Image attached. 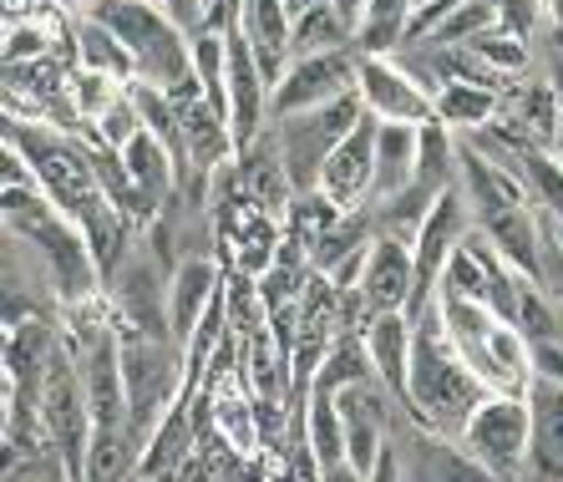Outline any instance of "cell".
<instances>
[{
    "mask_svg": "<svg viewBox=\"0 0 563 482\" xmlns=\"http://www.w3.org/2000/svg\"><path fill=\"white\" fill-rule=\"evenodd\" d=\"M487 386L457 351V340L446 336L442 310L417 315V340H411V386H407V417H417L421 431H437L446 442H457L467 431L472 412L487 402Z\"/></svg>",
    "mask_w": 563,
    "mask_h": 482,
    "instance_id": "cell-1",
    "label": "cell"
},
{
    "mask_svg": "<svg viewBox=\"0 0 563 482\" xmlns=\"http://www.w3.org/2000/svg\"><path fill=\"white\" fill-rule=\"evenodd\" d=\"M81 15L102 21L128 46L132 66H137V81L168 91L173 102L203 97L194 72V36L178 21H168L153 0H81Z\"/></svg>",
    "mask_w": 563,
    "mask_h": 482,
    "instance_id": "cell-2",
    "label": "cell"
},
{
    "mask_svg": "<svg viewBox=\"0 0 563 482\" xmlns=\"http://www.w3.org/2000/svg\"><path fill=\"white\" fill-rule=\"evenodd\" d=\"M457 447L493 482H528V452H533V412H528V392L523 396L493 392L477 412H472V421L457 437Z\"/></svg>",
    "mask_w": 563,
    "mask_h": 482,
    "instance_id": "cell-3",
    "label": "cell"
},
{
    "mask_svg": "<svg viewBox=\"0 0 563 482\" xmlns=\"http://www.w3.org/2000/svg\"><path fill=\"white\" fill-rule=\"evenodd\" d=\"M361 77V46H345V52H314V56H295L285 66V77L269 91V122H289L305 118V112H320V107L341 102L355 91Z\"/></svg>",
    "mask_w": 563,
    "mask_h": 482,
    "instance_id": "cell-4",
    "label": "cell"
},
{
    "mask_svg": "<svg viewBox=\"0 0 563 482\" xmlns=\"http://www.w3.org/2000/svg\"><path fill=\"white\" fill-rule=\"evenodd\" d=\"M355 91L376 122H407V128H427L437 122V97L411 77V66L401 56H366L361 52V77Z\"/></svg>",
    "mask_w": 563,
    "mask_h": 482,
    "instance_id": "cell-5",
    "label": "cell"
},
{
    "mask_svg": "<svg viewBox=\"0 0 563 482\" xmlns=\"http://www.w3.org/2000/svg\"><path fill=\"white\" fill-rule=\"evenodd\" d=\"M376 138H380V122L366 112V118L355 122L351 138L330 153L325 173H320V194L341 213L371 209V188H376Z\"/></svg>",
    "mask_w": 563,
    "mask_h": 482,
    "instance_id": "cell-6",
    "label": "cell"
},
{
    "mask_svg": "<svg viewBox=\"0 0 563 482\" xmlns=\"http://www.w3.org/2000/svg\"><path fill=\"white\" fill-rule=\"evenodd\" d=\"M355 295H361V305H366V326L376 320V315L411 310V295H417V249H411L407 239H396V234H376Z\"/></svg>",
    "mask_w": 563,
    "mask_h": 482,
    "instance_id": "cell-7",
    "label": "cell"
},
{
    "mask_svg": "<svg viewBox=\"0 0 563 482\" xmlns=\"http://www.w3.org/2000/svg\"><path fill=\"white\" fill-rule=\"evenodd\" d=\"M219 280H223V270L209 254H184V260L168 270V330L184 351H188V340H194V330L203 326L209 305L223 295Z\"/></svg>",
    "mask_w": 563,
    "mask_h": 482,
    "instance_id": "cell-8",
    "label": "cell"
},
{
    "mask_svg": "<svg viewBox=\"0 0 563 482\" xmlns=\"http://www.w3.org/2000/svg\"><path fill=\"white\" fill-rule=\"evenodd\" d=\"M239 188H244V194H250L254 204H260L269 219H279V223L289 219L295 204H300V188H295L285 157H279L275 132H264L260 143L239 153Z\"/></svg>",
    "mask_w": 563,
    "mask_h": 482,
    "instance_id": "cell-9",
    "label": "cell"
},
{
    "mask_svg": "<svg viewBox=\"0 0 563 482\" xmlns=\"http://www.w3.org/2000/svg\"><path fill=\"white\" fill-rule=\"evenodd\" d=\"M411 340H417V320L407 310L376 315L366 326V355L376 365V381L396 396L401 412H407V386H411Z\"/></svg>",
    "mask_w": 563,
    "mask_h": 482,
    "instance_id": "cell-10",
    "label": "cell"
},
{
    "mask_svg": "<svg viewBox=\"0 0 563 482\" xmlns=\"http://www.w3.org/2000/svg\"><path fill=\"white\" fill-rule=\"evenodd\" d=\"M528 412H533L528 482H563V386L533 381L528 386Z\"/></svg>",
    "mask_w": 563,
    "mask_h": 482,
    "instance_id": "cell-11",
    "label": "cell"
},
{
    "mask_svg": "<svg viewBox=\"0 0 563 482\" xmlns=\"http://www.w3.org/2000/svg\"><path fill=\"white\" fill-rule=\"evenodd\" d=\"M417 147H421V128L407 122H380L376 138V188H371V209H386L417 183Z\"/></svg>",
    "mask_w": 563,
    "mask_h": 482,
    "instance_id": "cell-12",
    "label": "cell"
},
{
    "mask_svg": "<svg viewBox=\"0 0 563 482\" xmlns=\"http://www.w3.org/2000/svg\"><path fill=\"white\" fill-rule=\"evenodd\" d=\"M503 97L498 87H483V81H446L442 91H437V122L452 132H483L498 122L503 112Z\"/></svg>",
    "mask_w": 563,
    "mask_h": 482,
    "instance_id": "cell-13",
    "label": "cell"
},
{
    "mask_svg": "<svg viewBox=\"0 0 563 482\" xmlns=\"http://www.w3.org/2000/svg\"><path fill=\"white\" fill-rule=\"evenodd\" d=\"M71 56H77V66L102 72V77L122 81V87H132V81H137L132 52L102 26V21H92V15H77V26H71Z\"/></svg>",
    "mask_w": 563,
    "mask_h": 482,
    "instance_id": "cell-14",
    "label": "cell"
},
{
    "mask_svg": "<svg viewBox=\"0 0 563 482\" xmlns=\"http://www.w3.org/2000/svg\"><path fill=\"white\" fill-rule=\"evenodd\" d=\"M305 447H310V462L320 472L351 462V437H345V417L335 396H314L310 392V417H305Z\"/></svg>",
    "mask_w": 563,
    "mask_h": 482,
    "instance_id": "cell-15",
    "label": "cell"
},
{
    "mask_svg": "<svg viewBox=\"0 0 563 482\" xmlns=\"http://www.w3.org/2000/svg\"><path fill=\"white\" fill-rule=\"evenodd\" d=\"M411 15H417V0H366V21L355 31V46L366 56H391L407 46Z\"/></svg>",
    "mask_w": 563,
    "mask_h": 482,
    "instance_id": "cell-16",
    "label": "cell"
},
{
    "mask_svg": "<svg viewBox=\"0 0 563 482\" xmlns=\"http://www.w3.org/2000/svg\"><path fill=\"white\" fill-rule=\"evenodd\" d=\"M345 46H355V31L345 26V15L335 11V0H314V6L295 11V56L345 52Z\"/></svg>",
    "mask_w": 563,
    "mask_h": 482,
    "instance_id": "cell-17",
    "label": "cell"
},
{
    "mask_svg": "<svg viewBox=\"0 0 563 482\" xmlns=\"http://www.w3.org/2000/svg\"><path fill=\"white\" fill-rule=\"evenodd\" d=\"M493 31H503L498 0H462L457 11L446 15L427 41H432V46H472L477 36H493Z\"/></svg>",
    "mask_w": 563,
    "mask_h": 482,
    "instance_id": "cell-18",
    "label": "cell"
},
{
    "mask_svg": "<svg viewBox=\"0 0 563 482\" xmlns=\"http://www.w3.org/2000/svg\"><path fill=\"white\" fill-rule=\"evenodd\" d=\"M71 97H77L81 122H102L107 112L128 97V87H122V81H112V77H102V72L77 66V72H71Z\"/></svg>",
    "mask_w": 563,
    "mask_h": 482,
    "instance_id": "cell-19",
    "label": "cell"
},
{
    "mask_svg": "<svg viewBox=\"0 0 563 482\" xmlns=\"http://www.w3.org/2000/svg\"><path fill=\"white\" fill-rule=\"evenodd\" d=\"M52 31H41L36 21H26V26H21V21H11V41H5V66H21V56H26V62H41V56L52 52Z\"/></svg>",
    "mask_w": 563,
    "mask_h": 482,
    "instance_id": "cell-20",
    "label": "cell"
},
{
    "mask_svg": "<svg viewBox=\"0 0 563 482\" xmlns=\"http://www.w3.org/2000/svg\"><path fill=\"white\" fill-rule=\"evenodd\" d=\"M528 365H533V381L563 386V340H528Z\"/></svg>",
    "mask_w": 563,
    "mask_h": 482,
    "instance_id": "cell-21",
    "label": "cell"
},
{
    "mask_svg": "<svg viewBox=\"0 0 563 482\" xmlns=\"http://www.w3.org/2000/svg\"><path fill=\"white\" fill-rule=\"evenodd\" d=\"M153 6L168 15V21H178L188 36H198V31L209 26V15H213V0H153Z\"/></svg>",
    "mask_w": 563,
    "mask_h": 482,
    "instance_id": "cell-22",
    "label": "cell"
},
{
    "mask_svg": "<svg viewBox=\"0 0 563 482\" xmlns=\"http://www.w3.org/2000/svg\"><path fill=\"white\" fill-rule=\"evenodd\" d=\"M503 11V31H512L518 41L533 36V26L543 21V0H498Z\"/></svg>",
    "mask_w": 563,
    "mask_h": 482,
    "instance_id": "cell-23",
    "label": "cell"
},
{
    "mask_svg": "<svg viewBox=\"0 0 563 482\" xmlns=\"http://www.w3.org/2000/svg\"><path fill=\"white\" fill-rule=\"evenodd\" d=\"M366 482H411V478H407V457H401V447H396V442L380 447V457L371 462Z\"/></svg>",
    "mask_w": 563,
    "mask_h": 482,
    "instance_id": "cell-24",
    "label": "cell"
},
{
    "mask_svg": "<svg viewBox=\"0 0 563 482\" xmlns=\"http://www.w3.org/2000/svg\"><path fill=\"white\" fill-rule=\"evenodd\" d=\"M320 482H366V472H355L351 462H341V468H325V472H320Z\"/></svg>",
    "mask_w": 563,
    "mask_h": 482,
    "instance_id": "cell-25",
    "label": "cell"
},
{
    "mask_svg": "<svg viewBox=\"0 0 563 482\" xmlns=\"http://www.w3.org/2000/svg\"><path fill=\"white\" fill-rule=\"evenodd\" d=\"M26 6H31V0H26ZM15 11H21V0H11V21H15Z\"/></svg>",
    "mask_w": 563,
    "mask_h": 482,
    "instance_id": "cell-26",
    "label": "cell"
}]
</instances>
